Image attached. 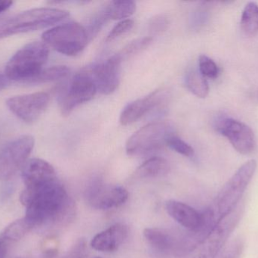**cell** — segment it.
<instances>
[{"mask_svg": "<svg viewBox=\"0 0 258 258\" xmlns=\"http://www.w3.org/2000/svg\"><path fill=\"white\" fill-rule=\"evenodd\" d=\"M167 145L171 149L182 156L189 158L194 156V149L192 147L177 136H173L169 138L167 142Z\"/></svg>", "mask_w": 258, "mask_h": 258, "instance_id": "27", "label": "cell"}, {"mask_svg": "<svg viewBox=\"0 0 258 258\" xmlns=\"http://www.w3.org/2000/svg\"><path fill=\"white\" fill-rule=\"evenodd\" d=\"M242 31L248 36H254L258 33V6L250 2L245 6L241 18Z\"/></svg>", "mask_w": 258, "mask_h": 258, "instance_id": "21", "label": "cell"}, {"mask_svg": "<svg viewBox=\"0 0 258 258\" xmlns=\"http://www.w3.org/2000/svg\"><path fill=\"white\" fill-rule=\"evenodd\" d=\"M163 92L160 90L155 91L147 96L132 101L122 111L119 118L121 124L130 125L141 119L143 116L153 110L163 101Z\"/></svg>", "mask_w": 258, "mask_h": 258, "instance_id": "15", "label": "cell"}, {"mask_svg": "<svg viewBox=\"0 0 258 258\" xmlns=\"http://www.w3.org/2000/svg\"><path fill=\"white\" fill-rule=\"evenodd\" d=\"M33 229L31 224L25 219V218H21L8 226L2 233L0 238L9 244L12 242H18Z\"/></svg>", "mask_w": 258, "mask_h": 258, "instance_id": "20", "label": "cell"}, {"mask_svg": "<svg viewBox=\"0 0 258 258\" xmlns=\"http://www.w3.org/2000/svg\"><path fill=\"white\" fill-rule=\"evenodd\" d=\"M87 254V243L81 238L76 242L72 248L63 258H86Z\"/></svg>", "mask_w": 258, "mask_h": 258, "instance_id": "29", "label": "cell"}, {"mask_svg": "<svg viewBox=\"0 0 258 258\" xmlns=\"http://www.w3.org/2000/svg\"><path fill=\"white\" fill-rule=\"evenodd\" d=\"M134 24H135V23L131 19L122 20L120 22L118 23L112 29L111 31L110 32L108 36H107V42H111V41L116 39V38L128 33L129 30H132V27H134Z\"/></svg>", "mask_w": 258, "mask_h": 258, "instance_id": "28", "label": "cell"}, {"mask_svg": "<svg viewBox=\"0 0 258 258\" xmlns=\"http://www.w3.org/2000/svg\"><path fill=\"white\" fill-rule=\"evenodd\" d=\"M172 124L168 121H155L141 127L128 139L125 145L127 154L141 156L162 148L168 139L174 136Z\"/></svg>", "mask_w": 258, "mask_h": 258, "instance_id": "6", "label": "cell"}, {"mask_svg": "<svg viewBox=\"0 0 258 258\" xmlns=\"http://www.w3.org/2000/svg\"><path fill=\"white\" fill-rule=\"evenodd\" d=\"M169 25V20L167 17L159 15L153 18L150 24V30L152 33H159L165 31Z\"/></svg>", "mask_w": 258, "mask_h": 258, "instance_id": "31", "label": "cell"}, {"mask_svg": "<svg viewBox=\"0 0 258 258\" xmlns=\"http://www.w3.org/2000/svg\"><path fill=\"white\" fill-rule=\"evenodd\" d=\"M128 195V191L122 186L95 183L88 188L85 198L92 209L109 210L125 204Z\"/></svg>", "mask_w": 258, "mask_h": 258, "instance_id": "12", "label": "cell"}, {"mask_svg": "<svg viewBox=\"0 0 258 258\" xmlns=\"http://www.w3.org/2000/svg\"><path fill=\"white\" fill-rule=\"evenodd\" d=\"M97 91L96 85L88 70L76 74L59 95V106L62 115L68 116L80 105L90 101Z\"/></svg>", "mask_w": 258, "mask_h": 258, "instance_id": "9", "label": "cell"}, {"mask_svg": "<svg viewBox=\"0 0 258 258\" xmlns=\"http://www.w3.org/2000/svg\"><path fill=\"white\" fill-rule=\"evenodd\" d=\"M136 4L133 1H113L105 8L108 19L122 20L135 14Z\"/></svg>", "mask_w": 258, "mask_h": 258, "instance_id": "22", "label": "cell"}, {"mask_svg": "<svg viewBox=\"0 0 258 258\" xmlns=\"http://www.w3.org/2000/svg\"><path fill=\"white\" fill-rule=\"evenodd\" d=\"M25 189L32 190L57 180L55 170L51 164L40 159L28 160L21 170Z\"/></svg>", "mask_w": 258, "mask_h": 258, "instance_id": "14", "label": "cell"}, {"mask_svg": "<svg viewBox=\"0 0 258 258\" xmlns=\"http://www.w3.org/2000/svg\"><path fill=\"white\" fill-rule=\"evenodd\" d=\"M70 68L63 65L50 67L42 70L28 84H42L66 78L70 74Z\"/></svg>", "mask_w": 258, "mask_h": 258, "instance_id": "24", "label": "cell"}, {"mask_svg": "<svg viewBox=\"0 0 258 258\" xmlns=\"http://www.w3.org/2000/svg\"><path fill=\"white\" fill-rule=\"evenodd\" d=\"M144 236L147 243L159 252H169L177 247L175 239L162 229L146 228Z\"/></svg>", "mask_w": 258, "mask_h": 258, "instance_id": "18", "label": "cell"}, {"mask_svg": "<svg viewBox=\"0 0 258 258\" xmlns=\"http://www.w3.org/2000/svg\"><path fill=\"white\" fill-rule=\"evenodd\" d=\"M186 84L188 89L199 98H204L209 95V83L200 71L192 70L189 71L186 77Z\"/></svg>", "mask_w": 258, "mask_h": 258, "instance_id": "23", "label": "cell"}, {"mask_svg": "<svg viewBox=\"0 0 258 258\" xmlns=\"http://www.w3.org/2000/svg\"><path fill=\"white\" fill-rule=\"evenodd\" d=\"M244 210L236 207L230 213L218 221L206 240L192 251L189 258H217L227 245L229 238L243 216Z\"/></svg>", "mask_w": 258, "mask_h": 258, "instance_id": "7", "label": "cell"}, {"mask_svg": "<svg viewBox=\"0 0 258 258\" xmlns=\"http://www.w3.org/2000/svg\"><path fill=\"white\" fill-rule=\"evenodd\" d=\"M50 96L47 92H39L10 97L6 100L9 110L24 122H35L46 110Z\"/></svg>", "mask_w": 258, "mask_h": 258, "instance_id": "11", "label": "cell"}, {"mask_svg": "<svg viewBox=\"0 0 258 258\" xmlns=\"http://www.w3.org/2000/svg\"><path fill=\"white\" fill-rule=\"evenodd\" d=\"M95 258H102V257H95Z\"/></svg>", "mask_w": 258, "mask_h": 258, "instance_id": "36", "label": "cell"}, {"mask_svg": "<svg viewBox=\"0 0 258 258\" xmlns=\"http://www.w3.org/2000/svg\"><path fill=\"white\" fill-rule=\"evenodd\" d=\"M128 235V227L122 223H118L98 233L92 239L91 246L101 252H113L123 244Z\"/></svg>", "mask_w": 258, "mask_h": 258, "instance_id": "16", "label": "cell"}, {"mask_svg": "<svg viewBox=\"0 0 258 258\" xmlns=\"http://www.w3.org/2000/svg\"><path fill=\"white\" fill-rule=\"evenodd\" d=\"M10 83V80L6 77V74L0 72V91L6 87Z\"/></svg>", "mask_w": 258, "mask_h": 258, "instance_id": "35", "label": "cell"}, {"mask_svg": "<svg viewBox=\"0 0 258 258\" xmlns=\"http://www.w3.org/2000/svg\"><path fill=\"white\" fill-rule=\"evenodd\" d=\"M257 166L255 160L248 161L223 186L211 205L218 221L228 215L242 201L244 193L255 174Z\"/></svg>", "mask_w": 258, "mask_h": 258, "instance_id": "4", "label": "cell"}, {"mask_svg": "<svg viewBox=\"0 0 258 258\" xmlns=\"http://www.w3.org/2000/svg\"><path fill=\"white\" fill-rule=\"evenodd\" d=\"M170 165L163 158L153 157L140 165L135 172V177L138 179L155 178L168 174Z\"/></svg>", "mask_w": 258, "mask_h": 258, "instance_id": "19", "label": "cell"}, {"mask_svg": "<svg viewBox=\"0 0 258 258\" xmlns=\"http://www.w3.org/2000/svg\"><path fill=\"white\" fill-rule=\"evenodd\" d=\"M257 99H258V90H257Z\"/></svg>", "mask_w": 258, "mask_h": 258, "instance_id": "37", "label": "cell"}, {"mask_svg": "<svg viewBox=\"0 0 258 258\" xmlns=\"http://www.w3.org/2000/svg\"><path fill=\"white\" fill-rule=\"evenodd\" d=\"M243 250V240L237 238L226 245L217 258H241Z\"/></svg>", "mask_w": 258, "mask_h": 258, "instance_id": "26", "label": "cell"}, {"mask_svg": "<svg viewBox=\"0 0 258 258\" xmlns=\"http://www.w3.org/2000/svg\"><path fill=\"white\" fill-rule=\"evenodd\" d=\"M34 144L33 136L24 135L8 142L0 149V180L7 181L22 170Z\"/></svg>", "mask_w": 258, "mask_h": 258, "instance_id": "8", "label": "cell"}, {"mask_svg": "<svg viewBox=\"0 0 258 258\" xmlns=\"http://www.w3.org/2000/svg\"><path fill=\"white\" fill-rule=\"evenodd\" d=\"M9 244L0 238V258H6Z\"/></svg>", "mask_w": 258, "mask_h": 258, "instance_id": "33", "label": "cell"}, {"mask_svg": "<svg viewBox=\"0 0 258 258\" xmlns=\"http://www.w3.org/2000/svg\"><path fill=\"white\" fill-rule=\"evenodd\" d=\"M198 12L199 13L195 16V23H197V25H201V24L206 22L208 18V15L206 12H203V11H200Z\"/></svg>", "mask_w": 258, "mask_h": 258, "instance_id": "32", "label": "cell"}, {"mask_svg": "<svg viewBox=\"0 0 258 258\" xmlns=\"http://www.w3.org/2000/svg\"><path fill=\"white\" fill-rule=\"evenodd\" d=\"M21 202L26 207L24 218L33 228L65 222L74 215V202L58 180L37 189H24Z\"/></svg>", "mask_w": 258, "mask_h": 258, "instance_id": "1", "label": "cell"}, {"mask_svg": "<svg viewBox=\"0 0 258 258\" xmlns=\"http://www.w3.org/2000/svg\"><path fill=\"white\" fill-rule=\"evenodd\" d=\"M121 62L122 56L116 55L88 70L96 85L97 90L104 95L116 90L120 78Z\"/></svg>", "mask_w": 258, "mask_h": 258, "instance_id": "13", "label": "cell"}, {"mask_svg": "<svg viewBox=\"0 0 258 258\" xmlns=\"http://www.w3.org/2000/svg\"><path fill=\"white\" fill-rule=\"evenodd\" d=\"M13 5L12 1H6V0H0V14L6 12L8 9H10Z\"/></svg>", "mask_w": 258, "mask_h": 258, "instance_id": "34", "label": "cell"}, {"mask_svg": "<svg viewBox=\"0 0 258 258\" xmlns=\"http://www.w3.org/2000/svg\"><path fill=\"white\" fill-rule=\"evenodd\" d=\"M153 39L150 37L144 38L139 40H135V42H132V43L129 44L126 48L124 49L123 53L125 55H134L140 53L142 50L145 49L146 48L150 45Z\"/></svg>", "mask_w": 258, "mask_h": 258, "instance_id": "30", "label": "cell"}, {"mask_svg": "<svg viewBox=\"0 0 258 258\" xmlns=\"http://www.w3.org/2000/svg\"><path fill=\"white\" fill-rule=\"evenodd\" d=\"M48 56L49 48L45 42H29L11 58L5 74L10 81L28 83L43 70Z\"/></svg>", "mask_w": 258, "mask_h": 258, "instance_id": "2", "label": "cell"}, {"mask_svg": "<svg viewBox=\"0 0 258 258\" xmlns=\"http://www.w3.org/2000/svg\"><path fill=\"white\" fill-rule=\"evenodd\" d=\"M215 128L230 141L233 148L242 154H249L256 146L255 136L247 124L233 119L220 117L215 121Z\"/></svg>", "mask_w": 258, "mask_h": 258, "instance_id": "10", "label": "cell"}, {"mask_svg": "<svg viewBox=\"0 0 258 258\" xmlns=\"http://www.w3.org/2000/svg\"><path fill=\"white\" fill-rule=\"evenodd\" d=\"M42 37L47 45L57 53L74 56L86 48L89 36L87 30L83 25L71 21L46 30Z\"/></svg>", "mask_w": 258, "mask_h": 258, "instance_id": "5", "label": "cell"}, {"mask_svg": "<svg viewBox=\"0 0 258 258\" xmlns=\"http://www.w3.org/2000/svg\"><path fill=\"white\" fill-rule=\"evenodd\" d=\"M69 15L68 11L54 8H38L21 12L0 24V39L51 27Z\"/></svg>", "mask_w": 258, "mask_h": 258, "instance_id": "3", "label": "cell"}, {"mask_svg": "<svg viewBox=\"0 0 258 258\" xmlns=\"http://www.w3.org/2000/svg\"><path fill=\"white\" fill-rule=\"evenodd\" d=\"M18 258H21V257H18Z\"/></svg>", "mask_w": 258, "mask_h": 258, "instance_id": "38", "label": "cell"}, {"mask_svg": "<svg viewBox=\"0 0 258 258\" xmlns=\"http://www.w3.org/2000/svg\"><path fill=\"white\" fill-rule=\"evenodd\" d=\"M199 71L202 75L210 79H215L220 74V69L215 61L206 56H201L199 60Z\"/></svg>", "mask_w": 258, "mask_h": 258, "instance_id": "25", "label": "cell"}, {"mask_svg": "<svg viewBox=\"0 0 258 258\" xmlns=\"http://www.w3.org/2000/svg\"><path fill=\"white\" fill-rule=\"evenodd\" d=\"M165 207L168 215L189 231L197 230L201 225V212L191 206L176 200H168L165 202Z\"/></svg>", "mask_w": 258, "mask_h": 258, "instance_id": "17", "label": "cell"}]
</instances>
